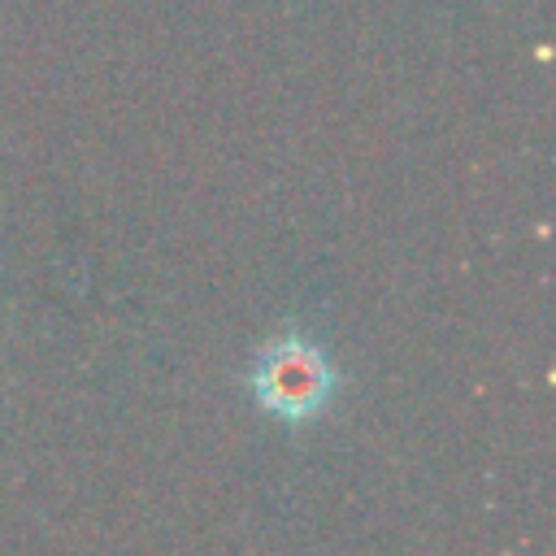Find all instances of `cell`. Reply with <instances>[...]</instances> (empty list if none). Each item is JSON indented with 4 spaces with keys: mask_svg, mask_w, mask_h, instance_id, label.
<instances>
[{
    "mask_svg": "<svg viewBox=\"0 0 556 556\" xmlns=\"http://www.w3.org/2000/svg\"><path fill=\"white\" fill-rule=\"evenodd\" d=\"M256 387H261V400L278 413H308L326 395V365L308 348L291 343V348H278V356L261 365Z\"/></svg>",
    "mask_w": 556,
    "mask_h": 556,
    "instance_id": "obj_1",
    "label": "cell"
}]
</instances>
